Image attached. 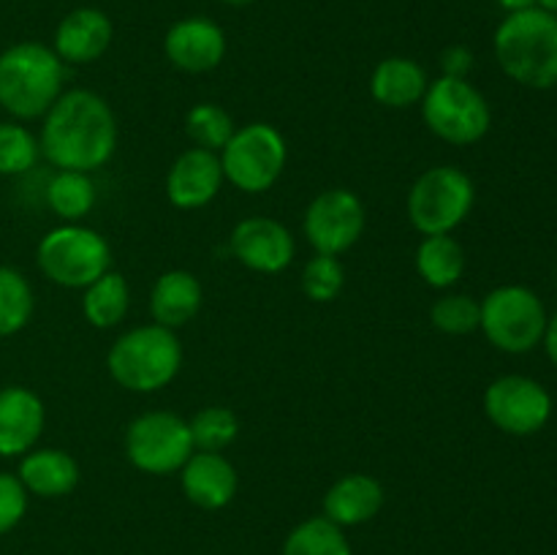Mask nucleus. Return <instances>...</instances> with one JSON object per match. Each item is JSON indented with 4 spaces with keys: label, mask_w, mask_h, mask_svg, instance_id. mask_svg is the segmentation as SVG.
I'll return each instance as SVG.
<instances>
[{
    "label": "nucleus",
    "mask_w": 557,
    "mask_h": 555,
    "mask_svg": "<svg viewBox=\"0 0 557 555\" xmlns=\"http://www.w3.org/2000/svg\"><path fill=\"white\" fill-rule=\"evenodd\" d=\"M484 414L509 435H533L553 417V397L528 375H500L484 392Z\"/></svg>",
    "instance_id": "nucleus-12"
},
{
    "label": "nucleus",
    "mask_w": 557,
    "mask_h": 555,
    "mask_svg": "<svg viewBox=\"0 0 557 555\" xmlns=\"http://www.w3.org/2000/svg\"><path fill=\"white\" fill-rule=\"evenodd\" d=\"M221 156L201 147L180 152L166 174V199L177 210H199L218 196L223 185Z\"/></svg>",
    "instance_id": "nucleus-15"
},
{
    "label": "nucleus",
    "mask_w": 557,
    "mask_h": 555,
    "mask_svg": "<svg viewBox=\"0 0 557 555\" xmlns=\"http://www.w3.org/2000/svg\"><path fill=\"white\" fill-rule=\"evenodd\" d=\"M65 65L52 47L22 41L0 54V107L16 120H36L63 96Z\"/></svg>",
    "instance_id": "nucleus-3"
},
{
    "label": "nucleus",
    "mask_w": 557,
    "mask_h": 555,
    "mask_svg": "<svg viewBox=\"0 0 557 555\" xmlns=\"http://www.w3.org/2000/svg\"><path fill=\"white\" fill-rule=\"evenodd\" d=\"M36 299L27 278L14 267L0 264V337L16 335L33 319Z\"/></svg>",
    "instance_id": "nucleus-27"
},
{
    "label": "nucleus",
    "mask_w": 557,
    "mask_h": 555,
    "mask_svg": "<svg viewBox=\"0 0 557 555\" xmlns=\"http://www.w3.org/2000/svg\"><path fill=\"white\" fill-rule=\"evenodd\" d=\"M422 120L438 139L466 147L484 139L493 125L490 103L468 79L438 76L422 98Z\"/></svg>",
    "instance_id": "nucleus-6"
},
{
    "label": "nucleus",
    "mask_w": 557,
    "mask_h": 555,
    "mask_svg": "<svg viewBox=\"0 0 557 555\" xmlns=\"http://www.w3.org/2000/svg\"><path fill=\"white\" fill-rule=\"evenodd\" d=\"M547 321L536 292L525 286H498L482 299L479 330L500 351L525 354L544 341Z\"/></svg>",
    "instance_id": "nucleus-9"
},
{
    "label": "nucleus",
    "mask_w": 557,
    "mask_h": 555,
    "mask_svg": "<svg viewBox=\"0 0 557 555\" xmlns=\"http://www.w3.org/2000/svg\"><path fill=\"white\" fill-rule=\"evenodd\" d=\"M466 270V250L451 234H430L417 248V272L428 286L451 288Z\"/></svg>",
    "instance_id": "nucleus-23"
},
{
    "label": "nucleus",
    "mask_w": 557,
    "mask_h": 555,
    "mask_svg": "<svg viewBox=\"0 0 557 555\" xmlns=\"http://www.w3.org/2000/svg\"><path fill=\"white\" fill-rule=\"evenodd\" d=\"M364 223V201L348 188H330L308 205L302 232L315 254L341 256L359 243Z\"/></svg>",
    "instance_id": "nucleus-11"
},
{
    "label": "nucleus",
    "mask_w": 557,
    "mask_h": 555,
    "mask_svg": "<svg viewBox=\"0 0 557 555\" xmlns=\"http://www.w3.org/2000/svg\"><path fill=\"white\" fill-rule=\"evenodd\" d=\"M109 375L123 390L158 392L177 379L183 368V343L177 332L161 324H141L123 332L107 354Z\"/></svg>",
    "instance_id": "nucleus-4"
},
{
    "label": "nucleus",
    "mask_w": 557,
    "mask_h": 555,
    "mask_svg": "<svg viewBox=\"0 0 557 555\" xmlns=\"http://www.w3.org/2000/svg\"><path fill=\"white\" fill-rule=\"evenodd\" d=\"M430 321L446 335H471L482 321V303L468 294H444L430 308Z\"/></svg>",
    "instance_id": "nucleus-31"
},
{
    "label": "nucleus",
    "mask_w": 557,
    "mask_h": 555,
    "mask_svg": "<svg viewBox=\"0 0 557 555\" xmlns=\"http://www.w3.org/2000/svg\"><path fill=\"white\" fill-rule=\"evenodd\" d=\"M544 348H547V357L557 365V313L547 321V330H544Z\"/></svg>",
    "instance_id": "nucleus-35"
},
{
    "label": "nucleus",
    "mask_w": 557,
    "mask_h": 555,
    "mask_svg": "<svg viewBox=\"0 0 557 555\" xmlns=\"http://www.w3.org/2000/svg\"><path fill=\"white\" fill-rule=\"evenodd\" d=\"M16 477L25 484L27 493L38 495V498H63V495L74 493V488L79 484V462L65 449H54V446L38 449L36 446L22 455Z\"/></svg>",
    "instance_id": "nucleus-19"
},
{
    "label": "nucleus",
    "mask_w": 557,
    "mask_h": 555,
    "mask_svg": "<svg viewBox=\"0 0 557 555\" xmlns=\"http://www.w3.org/2000/svg\"><path fill=\"white\" fill-rule=\"evenodd\" d=\"M384 506V488L370 473H346L324 495V517L341 528L373 520Z\"/></svg>",
    "instance_id": "nucleus-20"
},
{
    "label": "nucleus",
    "mask_w": 557,
    "mask_h": 555,
    "mask_svg": "<svg viewBox=\"0 0 557 555\" xmlns=\"http://www.w3.org/2000/svg\"><path fill=\"white\" fill-rule=\"evenodd\" d=\"M194 449L199 452H223L228 444H234L239 433V419L234 417L232 408L226 406H207L196 411V417L188 422Z\"/></svg>",
    "instance_id": "nucleus-30"
},
{
    "label": "nucleus",
    "mask_w": 557,
    "mask_h": 555,
    "mask_svg": "<svg viewBox=\"0 0 557 555\" xmlns=\"http://www.w3.org/2000/svg\"><path fill=\"white\" fill-rule=\"evenodd\" d=\"M27 511V490L16 473L0 471V536L22 522Z\"/></svg>",
    "instance_id": "nucleus-33"
},
{
    "label": "nucleus",
    "mask_w": 557,
    "mask_h": 555,
    "mask_svg": "<svg viewBox=\"0 0 557 555\" xmlns=\"http://www.w3.org/2000/svg\"><path fill=\"white\" fill-rule=\"evenodd\" d=\"M283 555H351V544L341 526L326 517H310L288 533Z\"/></svg>",
    "instance_id": "nucleus-26"
},
{
    "label": "nucleus",
    "mask_w": 557,
    "mask_h": 555,
    "mask_svg": "<svg viewBox=\"0 0 557 555\" xmlns=\"http://www.w3.org/2000/svg\"><path fill=\"white\" fill-rule=\"evenodd\" d=\"M163 52L174 69L185 74H207L226 58V36L207 16H188L169 27Z\"/></svg>",
    "instance_id": "nucleus-14"
},
{
    "label": "nucleus",
    "mask_w": 557,
    "mask_h": 555,
    "mask_svg": "<svg viewBox=\"0 0 557 555\" xmlns=\"http://www.w3.org/2000/svg\"><path fill=\"white\" fill-rule=\"evenodd\" d=\"M112 20L101 9L82 5V9H74L60 20L52 49L63 63H96L112 44Z\"/></svg>",
    "instance_id": "nucleus-18"
},
{
    "label": "nucleus",
    "mask_w": 557,
    "mask_h": 555,
    "mask_svg": "<svg viewBox=\"0 0 557 555\" xmlns=\"http://www.w3.org/2000/svg\"><path fill=\"white\" fill-rule=\"evenodd\" d=\"M473 180L457 166H433L408 190V221L419 234H451L473 210Z\"/></svg>",
    "instance_id": "nucleus-7"
},
{
    "label": "nucleus",
    "mask_w": 557,
    "mask_h": 555,
    "mask_svg": "<svg viewBox=\"0 0 557 555\" xmlns=\"http://www.w3.org/2000/svg\"><path fill=\"white\" fill-rule=\"evenodd\" d=\"M47 422L44 400L33 390L9 384L0 390V457H22L36 449Z\"/></svg>",
    "instance_id": "nucleus-16"
},
{
    "label": "nucleus",
    "mask_w": 557,
    "mask_h": 555,
    "mask_svg": "<svg viewBox=\"0 0 557 555\" xmlns=\"http://www.w3.org/2000/svg\"><path fill=\"white\" fill-rule=\"evenodd\" d=\"M221 3H226V5H248V3H253V0H221Z\"/></svg>",
    "instance_id": "nucleus-38"
},
{
    "label": "nucleus",
    "mask_w": 557,
    "mask_h": 555,
    "mask_svg": "<svg viewBox=\"0 0 557 555\" xmlns=\"http://www.w3.org/2000/svg\"><path fill=\"white\" fill-rule=\"evenodd\" d=\"M223 177L243 194H264L281 180L288 147L281 131L270 123L239 125L221 152Z\"/></svg>",
    "instance_id": "nucleus-8"
},
{
    "label": "nucleus",
    "mask_w": 557,
    "mask_h": 555,
    "mask_svg": "<svg viewBox=\"0 0 557 555\" xmlns=\"http://www.w3.org/2000/svg\"><path fill=\"white\" fill-rule=\"evenodd\" d=\"M44 278L63 288H85L112 267V250L103 234L82 223L49 229L36 250Z\"/></svg>",
    "instance_id": "nucleus-5"
},
{
    "label": "nucleus",
    "mask_w": 557,
    "mask_h": 555,
    "mask_svg": "<svg viewBox=\"0 0 557 555\" xmlns=\"http://www.w3.org/2000/svg\"><path fill=\"white\" fill-rule=\"evenodd\" d=\"M430 82L422 65L411 58H386L370 76V96L386 109H408L422 103Z\"/></svg>",
    "instance_id": "nucleus-22"
},
{
    "label": "nucleus",
    "mask_w": 557,
    "mask_h": 555,
    "mask_svg": "<svg viewBox=\"0 0 557 555\" xmlns=\"http://www.w3.org/2000/svg\"><path fill=\"white\" fill-rule=\"evenodd\" d=\"M38 156H41V147L30 128L16 120H0V174L3 177L30 172Z\"/></svg>",
    "instance_id": "nucleus-29"
},
{
    "label": "nucleus",
    "mask_w": 557,
    "mask_h": 555,
    "mask_svg": "<svg viewBox=\"0 0 557 555\" xmlns=\"http://www.w3.org/2000/svg\"><path fill=\"white\" fill-rule=\"evenodd\" d=\"M38 147L54 169L90 174L117 150V118L98 92L69 90L44 114Z\"/></svg>",
    "instance_id": "nucleus-1"
},
{
    "label": "nucleus",
    "mask_w": 557,
    "mask_h": 555,
    "mask_svg": "<svg viewBox=\"0 0 557 555\" xmlns=\"http://www.w3.org/2000/svg\"><path fill=\"white\" fill-rule=\"evenodd\" d=\"M473 69V54L468 47H446L444 54H441V76H455V79H468Z\"/></svg>",
    "instance_id": "nucleus-34"
},
{
    "label": "nucleus",
    "mask_w": 557,
    "mask_h": 555,
    "mask_svg": "<svg viewBox=\"0 0 557 555\" xmlns=\"http://www.w3.org/2000/svg\"><path fill=\"white\" fill-rule=\"evenodd\" d=\"M47 205L60 221L79 223L96 207V183L85 172L60 169L47 185Z\"/></svg>",
    "instance_id": "nucleus-25"
},
{
    "label": "nucleus",
    "mask_w": 557,
    "mask_h": 555,
    "mask_svg": "<svg viewBox=\"0 0 557 555\" xmlns=\"http://www.w3.org/2000/svg\"><path fill=\"white\" fill-rule=\"evenodd\" d=\"M194 452L188 422L172 411L139 414L125 428V457L141 473H177Z\"/></svg>",
    "instance_id": "nucleus-10"
},
{
    "label": "nucleus",
    "mask_w": 557,
    "mask_h": 555,
    "mask_svg": "<svg viewBox=\"0 0 557 555\" xmlns=\"http://www.w3.org/2000/svg\"><path fill=\"white\" fill-rule=\"evenodd\" d=\"M131 308V288L120 272L107 270L101 278L85 286L82 313L96 330H112L125 319Z\"/></svg>",
    "instance_id": "nucleus-24"
},
{
    "label": "nucleus",
    "mask_w": 557,
    "mask_h": 555,
    "mask_svg": "<svg viewBox=\"0 0 557 555\" xmlns=\"http://www.w3.org/2000/svg\"><path fill=\"white\" fill-rule=\"evenodd\" d=\"M234 131L237 128H234L232 114L223 107H218V103L201 101L196 107H190L188 114H185V134L201 150L221 152L226 147V141L232 139Z\"/></svg>",
    "instance_id": "nucleus-28"
},
{
    "label": "nucleus",
    "mask_w": 557,
    "mask_h": 555,
    "mask_svg": "<svg viewBox=\"0 0 557 555\" xmlns=\"http://www.w3.org/2000/svg\"><path fill=\"white\" fill-rule=\"evenodd\" d=\"M500 9H506L509 14H517V11H528L536 5V0H498Z\"/></svg>",
    "instance_id": "nucleus-36"
},
{
    "label": "nucleus",
    "mask_w": 557,
    "mask_h": 555,
    "mask_svg": "<svg viewBox=\"0 0 557 555\" xmlns=\"http://www.w3.org/2000/svg\"><path fill=\"white\" fill-rule=\"evenodd\" d=\"M177 473L185 498L194 506H199V509H223V506L232 504L234 495H237V468H234L232 462H228V457H223L221 452L196 449Z\"/></svg>",
    "instance_id": "nucleus-17"
},
{
    "label": "nucleus",
    "mask_w": 557,
    "mask_h": 555,
    "mask_svg": "<svg viewBox=\"0 0 557 555\" xmlns=\"http://www.w3.org/2000/svg\"><path fill=\"white\" fill-rule=\"evenodd\" d=\"M205 303V288L199 278L188 270H169L158 275L150 292L152 321L169 330L190 324Z\"/></svg>",
    "instance_id": "nucleus-21"
},
{
    "label": "nucleus",
    "mask_w": 557,
    "mask_h": 555,
    "mask_svg": "<svg viewBox=\"0 0 557 555\" xmlns=\"http://www.w3.org/2000/svg\"><path fill=\"white\" fill-rule=\"evenodd\" d=\"M536 3H539V9L549 11V14L557 16V0H536Z\"/></svg>",
    "instance_id": "nucleus-37"
},
{
    "label": "nucleus",
    "mask_w": 557,
    "mask_h": 555,
    "mask_svg": "<svg viewBox=\"0 0 557 555\" xmlns=\"http://www.w3.org/2000/svg\"><path fill=\"white\" fill-rule=\"evenodd\" d=\"M232 254L248 270L261 272V275H275L292 264L297 243H294V234L288 232V226H283L281 221L253 215L234 226Z\"/></svg>",
    "instance_id": "nucleus-13"
},
{
    "label": "nucleus",
    "mask_w": 557,
    "mask_h": 555,
    "mask_svg": "<svg viewBox=\"0 0 557 555\" xmlns=\"http://www.w3.org/2000/svg\"><path fill=\"white\" fill-rule=\"evenodd\" d=\"M495 58L517 85L549 90L557 85V16L533 9L509 14L495 30Z\"/></svg>",
    "instance_id": "nucleus-2"
},
{
    "label": "nucleus",
    "mask_w": 557,
    "mask_h": 555,
    "mask_svg": "<svg viewBox=\"0 0 557 555\" xmlns=\"http://www.w3.org/2000/svg\"><path fill=\"white\" fill-rule=\"evenodd\" d=\"M346 286V270L337 256L315 254L302 270V292L313 303H332Z\"/></svg>",
    "instance_id": "nucleus-32"
}]
</instances>
